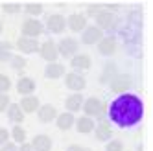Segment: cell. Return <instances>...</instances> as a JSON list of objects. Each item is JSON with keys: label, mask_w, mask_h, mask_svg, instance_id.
Wrapping results in <instances>:
<instances>
[{"label": "cell", "mask_w": 153, "mask_h": 151, "mask_svg": "<svg viewBox=\"0 0 153 151\" xmlns=\"http://www.w3.org/2000/svg\"><path fill=\"white\" fill-rule=\"evenodd\" d=\"M109 120L118 127H133L144 116V103L137 94L124 92L109 105Z\"/></svg>", "instance_id": "cell-1"}, {"label": "cell", "mask_w": 153, "mask_h": 151, "mask_svg": "<svg viewBox=\"0 0 153 151\" xmlns=\"http://www.w3.org/2000/svg\"><path fill=\"white\" fill-rule=\"evenodd\" d=\"M81 109L85 111V116H89V118H92V116L103 118L107 107H105V103H103L100 98H94V96H92V98H89V100L83 101V107H81Z\"/></svg>", "instance_id": "cell-2"}, {"label": "cell", "mask_w": 153, "mask_h": 151, "mask_svg": "<svg viewBox=\"0 0 153 151\" xmlns=\"http://www.w3.org/2000/svg\"><path fill=\"white\" fill-rule=\"evenodd\" d=\"M78 50H79V42L76 39H70V37L61 39L57 44V53L63 57H74L78 53Z\"/></svg>", "instance_id": "cell-3"}, {"label": "cell", "mask_w": 153, "mask_h": 151, "mask_svg": "<svg viewBox=\"0 0 153 151\" xmlns=\"http://www.w3.org/2000/svg\"><path fill=\"white\" fill-rule=\"evenodd\" d=\"M42 31H45V26L41 24V20L37 19H26L22 22V37H30V39H35L39 37Z\"/></svg>", "instance_id": "cell-4"}, {"label": "cell", "mask_w": 153, "mask_h": 151, "mask_svg": "<svg viewBox=\"0 0 153 151\" xmlns=\"http://www.w3.org/2000/svg\"><path fill=\"white\" fill-rule=\"evenodd\" d=\"M46 28L52 33H63V31L67 30V19L59 13H53L46 19Z\"/></svg>", "instance_id": "cell-5"}, {"label": "cell", "mask_w": 153, "mask_h": 151, "mask_svg": "<svg viewBox=\"0 0 153 151\" xmlns=\"http://www.w3.org/2000/svg\"><path fill=\"white\" fill-rule=\"evenodd\" d=\"M65 85L70 89V90H76V92H79L87 87V81L81 74L78 72H70V74H65Z\"/></svg>", "instance_id": "cell-6"}, {"label": "cell", "mask_w": 153, "mask_h": 151, "mask_svg": "<svg viewBox=\"0 0 153 151\" xmlns=\"http://www.w3.org/2000/svg\"><path fill=\"white\" fill-rule=\"evenodd\" d=\"M41 57L48 61V63H57V57H59V53H57V44L53 41H46V42H42L41 48Z\"/></svg>", "instance_id": "cell-7"}, {"label": "cell", "mask_w": 153, "mask_h": 151, "mask_svg": "<svg viewBox=\"0 0 153 151\" xmlns=\"http://www.w3.org/2000/svg\"><path fill=\"white\" fill-rule=\"evenodd\" d=\"M15 46H17L19 52H22V53H35L41 48L39 41L37 39H30V37H19L17 42H15Z\"/></svg>", "instance_id": "cell-8"}, {"label": "cell", "mask_w": 153, "mask_h": 151, "mask_svg": "<svg viewBox=\"0 0 153 151\" xmlns=\"http://www.w3.org/2000/svg\"><path fill=\"white\" fill-rule=\"evenodd\" d=\"M109 85H111V90L113 92H122L124 94L131 85H133V79H131L127 74H118V76H114V78L111 79Z\"/></svg>", "instance_id": "cell-9"}, {"label": "cell", "mask_w": 153, "mask_h": 151, "mask_svg": "<svg viewBox=\"0 0 153 151\" xmlns=\"http://www.w3.org/2000/svg\"><path fill=\"white\" fill-rule=\"evenodd\" d=\"M114 24H116V19H114V13H111V11H102L96 15V28H100L102 31L103 30H111V28H114Z\"/></svg>", "instance_id": "cell-10"}, {"label": "cell", "mask_w": 153, "mask_h": 151, "mask_svg": "<svg viewBox=\"0 0 153 151\" xmlns=\"http://www.w3.org/2000/svg\"><path fill=\"white\" fill-rule=\"evenodd\" d=\"M103 37V31L96 26H87L83 30V35H81V41L85 44H96V42H100Z\"/></svg>", "instance_id": "cell-11"}, {"label": "cell", "mask_w": 153, "mask_h": 151, "mask_svg": "<svg viewBox=\"0 0 153 151\" xmlns=\"http://www.w3.org/2000/svg\"><path fill=\"white\" fill-rule=\"evenodd\" d=\"M70 64H72V68L78 70V74H79L81 70H89L92 61H91L89 53H76V56L70 59Z\"/></svg>", "instance_id": "cell-12"}, {"label": "cell", "mask_w": 153, "mask_h": 151, "mask_svg": "<svg viewBox=\"0 0 153 151\" xmlns=\"http://www.w3.org/2000/svg\"><path fill=\"white\" fill-rule=\"evenodd\" d=\"M37 116H39V120L42 124H50L52 120H56V118H57V109L53 105H50V103L41 105L39 109H37Z\"/></svg>", "instance_id": "cell-13"}, {"label": "cell", "mask_w": 153, "mask_h": 151, "mask_svg": "<svg viewBox=\"0 0 153 151\" xmlns=\"http://www.w3.org/2000/svg\"><path fill=\"white\" fill-rule=\"evenodd\" d=\"M19 107H20V111H22L24 114H30V113H35L39 107H41V103H39L37 96L31 94V96H22V100H20Z\"/></svg>", "instance_id": "cell-14"}, {"label": "cell", "mask_w": 153, "mask_h": 151, "mask_svg": "<svg viewBox=\"0 0 153 151\" xmlns=\"http://www.w3.org/2000/svg\"><path fill=\"white\" fill-rule=\"evenodd\" d=\"M94 131H96V138L100 142H109L113 136V129L109 125V122H105V120H100V124L94 125Z\"/></svg>", "instance_id": "cell-15"}, {"label": "cell", "mask_w": 153, "mask_h": 151, "mask_svg": "<svg viewBox=\"0 0 153 151\" xmlns=\"http://www.w3.org/2000/svg\"><path fill=\"white\" fill-rule=\"evenodd\" d=\"M30 146L33 151H50L52 149V138L48 135H37L30 142Z\"/></svg>", "instance_id": "cell-16"}, {"label": "cell", "mask_w": 153, "mask_h": 151, "mask_svg": "<svg viewBox=\"0 0 153 151\" xmlns=\"http://www.w3.org/2000/svg\"><path fill=\"white\" fill-rule=\"evenodd\" d=\"M35 90V81L31 78H26V76H22L19 81H17V92L20 96H31Z\"/></svg>", "instance_id": "cell-17"}, {"label": "cell", "mask_w": 153, "mask_h": 151, "mask_svg": "<svg viewBox=\"0 0 153 151\" xmlns=\"http://www.w3.org/2000/svg\"><path fill=\"white\" fill-rule=\"evenodd\" d=\"M67 26L72 31H83L87 28V17L81 15V13H74L67 19Z\"/></svg>", "instance_id": "cell-18"}, {"label": "cell", "mask_w": 153, "mask_h": 151, "mask_svg": "<svg viewBox=\"0 0 153 151\" xmlns=\"http://www.w3.org/2000/svg\"><path fill=\"white\" fill-rule=\"evenodd\" d=\"M83 96L79 94V92H76V94H70L68 98H67V101H65V107H67V113H78V111H81V107H83Z\"/></svg>", "instance_id": "cell-19"}, {"label": "cell", "mask_w": 153, "mask_h": 151, "mask_svg": "<svg viewBox=\"0 0 153 151\" xmlns=\"http://www.w3.org/2000/svg\"><path fill=\"white\" fill-rule=\"evenodd\" d=\"M114 50H116L114 37H102L100 44H98V52H100L102 56H113Z\"/></svg>", "instance_id": "cell-20"}, {"label": "cell", "mask_w": 153, "mask_h": 151, "mask_svg": "<svg viewBox=\"0 0 153 151\" xmlns=\"http://www.w3.org/2000/svg\"><path fill=\"white\" fill-rule=\"evenodd\" d=\"M45 76L48 79H57L65 76V64L61 63H48L46 68H45Z\"/></svg>", "instance_id": "cell-21"}, {"label": "cell", "mask_w": 153, "mask_h": 151, "mask_svg": "<svg viewBox=\"0 0 153 151\" xmlns=\"http://www.w3.org/2000/svg\"><path fill=\"white\" fill-rule=\"evenodd\" d=\"M74 122H76V118H74L72 113H61V114H57V118H56L57 129H61V131H68V129L74 125Z\"/></svg>", "instance_id": "cell-22"}, {"label": "cell", "mask_w": 153, "mask_h": 151, "mask_svg": "<svg viewBox=\"0 0 153 151\" xmlns=\"http://www.w3.org/2000/svg\"><path fill=\"white\" fill-rule=\"evenodd\" d=\"M74 124H76L78 133H81V135H87V133L94 131V120H92V118H89V116H81V118H78Z\"/></svg>", "instance_id": "cell-23"}, {"label": "cell", "mask_w": 153, "mask_h": 151, "mask_svg": "<svg viewBox=\"0 0 153 151\" xmlns=\"http://www.w3.org/2000/svg\"><path fill=\"white\" fill-rule=\"evenodd\" d=\"M7 118L11 122H15L17 125L24 122V113L20 111L19 103H9V107H7Z\"/></svg>", "instance_id": "cell-24"}, {"label": "cell", "mask_w": 153, "mask_h": 151, "mask_svg": "<svg viewBox=\"0 0 153 151\" xmlns=\"http://www.w3.org/2000/svg\"><path fill=\"white\" fill-rule=\"evenodd\" d=\"M11 136H13V142L15 144H24L26 142V129L20 127V125H15L11 129Z\"/></svg>", "instance_id": "cell-25"}, {"label": "cell", "mask_w": 153, "mask_h": 151, "mask_svg": "<svg viewBox=\"0 0 153 151\" xmlns=\"http://www.w3.org/2000/svg\"><path fill=\"white\" fill-rule=\"evenodd\" d=\"M24 11L28 15H31V17H35V15H41L42 13V6L41 4H35V2H30V4L24 6Z\"/></svg>", "instance_id": "cell-26"}, {"label": "cell", "mask_w": 153, "mask_h": 151, "mask_svg": "<svg viewBox=\"0 0 153 151\" xmlns=\"http://www.w3.org/2000/svg\"><path fill=\"white\" fill-rule=\"evenodd\" d=\"M114 72H116V67L114 64H107L105 67V72L102 76V83H111V79L114 78Z\"/></svg>", "instance_id": "cell-27"}, {"label": "cell", "mask_w": 153, "mask_h": 151, "mask_svg": "<svg viewBox=\"0 0 153 151\" xmlns=\"http://www.w3.org/2000/svg\"><path fill=\"white\" fill-rule=\"evenodd\" d=\"M9 63H11V67L15 70H22L26 67V59L22 56H11V59H9Z\"/></svg>", "instance_id": "cell-28"}, {"label": "cell", "mask_w": 153, "mask_h": 151, "mask_svg": "<svg viewBox=\"0 0 153 151\" xmlns=\"http://www.w3.org/2000/svg\"><path fill=\"white\" fill-rule=\"evenodd\" d=\"M9 89H11V79L6 74H0V94H6Z\"/></svg>", "instance_id": "cell-29"}, {"label": "cell", "mask_w": 153, "mask_h": 151, "mask_svg": "<svg viewBox=\"0 0 153 151\" xmlns=\"http://www.w3.org/2000/svg\"><path fill=\"white\" fill-rule=\"evenodd\" d=\"M105 151H124V144L120 140H109V144L105 146Z\"/></svg>", "instance_id": "cell-30"}, {"label": "cell", "mask_w": 153, "mask_h": 151, "mask_svg": "<svg viewBox=\"0 0 153 151\" xmlns=\"http://www.w3.org/2000/svg\"><path fill=\"white\" fill-rule=\"evenodd\" d=\"M2 9L6 13H19L22 9V6L20 4H2Z\"/></svg>", "instance_id": "cell-31"}, {"label": "cell", "mask_w": 153, "mask_h": 151, "mask_svg": "<svg viewBox=\"0 0 153 151\" xmlns=\"http://www.w3.org/2000/svg\"><path fill=\"white\" fill-rule=\"evenodd\" d=\"M9 103H11V100H9V96H7V94H0V113L7 111Z\"/></svg>", "instance_id": "cell-32"}, {"label": "cell", "mask_w": 153, "mask_h": 151, "mask_svg": "<svg viewBox=\"0 0 153 151\" xmlns=\"http://www.w3.org/2000/svg\"><path fill=\"white\" fill-rule=\"evenodd\" d=\"M100 11H102V6H98V4H91L89 7H87V15H91V17H96ZM87 15H85V17H87Z\"/></svg>", "instance_id": "cell-33"}, {"label": "cell", "mask_w": 153, "mask_h": 151, "mask_svg": "<svg viewBox=\"0 0 153 151\" xmlns=\"http://www.w3.org/2000/svg\"><path fill=\"white\" fill-rule=\"evenodd\" d=\"M7 140H9V131L4 127H0V146H4Z\"/></svg>", "instance_id": "cell-34"}, {"label": "cell", "mask_w": 153, "mask_h": 151, "mask_svg": "<svg viewBox=\"0 0 153 151\" xmlns=\"http://www.w3.org/2000/svg\"><path fill=\"white\" fill-rule=\"evenodd\" d=\"M17 149H19V146L15 142H6L2 147H0V151H17Z\"/></svg>", "instance_id": "cell-35"}, {"label": "cell", "mask_w": 153, "mask_h": 151, "mask_svg": "<svg viewBox=\"0 0 153 151\" xmlns=\"http://www.w3.org/2000/svg\"><path fill=\"white\" fill-rule=\"evenodd\" d=\"M17 151H33V149H31V146H30L28 142H24V144H20V146H19Z\"/></svg>", "instance_id": "cell-36"}, {"label": "cell", "mask_w": 153, "mask_h": 151, "mask_svg": "<svg viewBox=\"0 0 153 151\" xmlns=\"http://www.w3.org/2000/svg\"><path fill=\"white\" fill-rule=\"evenodd\" d=\"M67 151H87L85 147H81V146H78V144H74V146H70Z\"/></svg>", "instance_id": "cell-37"}, {"label": "cell", "mask_w": 153, "mask_h": 151, "mask_svg": "<svg viewBox=\"0 0 153 151\" xmlns=\"http://www.w3.org/2000/svg\"><path fill=\"white\" fill-rule=\"evenodd\" d=\"M107 9H111V11H113V9H114V11H116V9H118V6H113V4H109V6H105Z\"/></svg>", "instance_id": "cell-38"}, {"label": "cell", "mask_w": 153, "mask_h": 151, "mask_svg": "<svg viewBox=\"0 0 153 151\" xmlns=\"http://www.w3.org/2000/svg\"><path fill=\"white\" fill-rule=\"evenodd\" d=\"M2 30H4V26H2V20H0V33H2Z\"/></svg>", "instance_id": "cell-39"}]
</instances>
